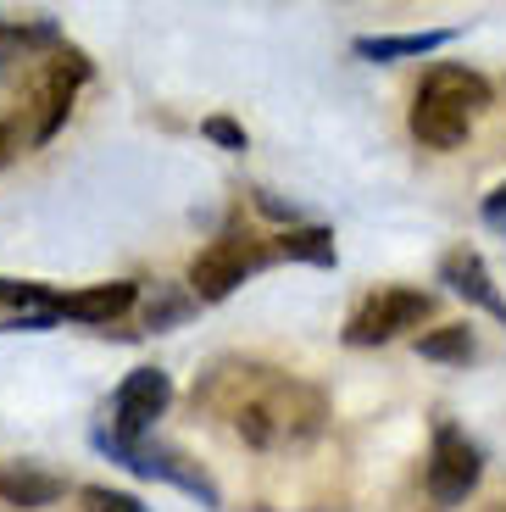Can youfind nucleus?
Returning a JSON list of instances; mask_svg holds the SVG:
<instances>
[{
	"label": "nucleus",
	"instance_id": "6ab92c4d",
	"mask_svg": "<svg viewBox=\"0 0 506 512\" xmlns=\"http://www.w3.org/2000/svg\"><path fill=\"white\" fill-rule=\"evenodd\" d=\"M12 156H17V134H12L6 123H0V167L12 162Z\"/></svg>",
	"mask_w": 506,
	"mask_h": 512
},
{
	"label": "nucleus",
	"instance_id": "f03ea898",
	"mask_svg": "<svg viewBox=\"0 0 506 512\" xmlns=\"http://www.w3.org/2000/svg\"><path fill=\"white\" fill-rule=\"evenodd\" d=\"M490 106V78L473 73L462 62H440L429 67V78L412 95V140L429 145V151H456V145L473 134V123Z\"/></svg>",
	"mask_w": 506,
	"mask_h": 512
},
{
	"label": "nucleus",
	"instance_id": "7ed1b4c3",
	"mask_svg": "<svg viewBox=\"0 0 506 512\" xmlns=\"http://www.w3.org/2000/svg\"><path fill=\"white\" fill-rule=\"evenodd\" d=\"M267 262H273V251H267L262 240L228 229L190 262V295L195 301H228V295L240 290L245 279H256Z\"/></svg>",
	"mask_w": 506,
	"mask_h": 512
},
{
	"label": "nucleus",
	"instance_id": "423d86ee",
	"mask_svg": "<svg viewBox=\"0 0 506 512\" xmlns=\"http://www.w3.org/2000/svg\"><path fill=\"white\" fill-rule=\"evenodd\" d=\"M95 446L106 451V457H117L128 468V474H140V479H167V485H178V490H190V496H201L206 507H217V485L195 468V462H184L178 451H167V446H151V440H117V435H95Z\"/></svg>",
	"mask_w": 506,
	"mask_h": 512
},
{
	"label": "nucleus",
	"instance_id": "f3484780",
	"mask_svg": "<svg viewBox=\"0 0 506 512\" xmlns=\"http://www.w3.org/2000/svg\"><path fill=\"white\" fill-rule=\"evenodd\" d=\"M201 134H206L212 145H223V151H245V128L234 123V117H206Z\"/></svg>",
	"mask_w": 506,
	"mask_h": 512
},
{
	"label": "nucleus",
	"instance_id": "6e6552de",
	"mask_svg": "<svg viewBox=\"0 0 506 512\" xmlns=\"http://www.w3.org/2000/svg\"><path fill=\"white\" fill-rule=\"evenodd\" d=\"M89 78V62L84 51H51V67H45V78H39V123H34V145H45L56 134V128L67 123V112H73L78 90H84Z\"/></svg>",
	"mask_w": 506,
	"mask_h": 512
},
{
	"label": "nucleus",
	"instance_id": "a211bd4d",
	"mask_svg": "<svg viewBox=\"0 0 506 512\" xmlns=\"http://www.w3.org/2000/svg\"><path fill=\"white\" fill-rule=\"evenodd\" d=\"M479 218H484V229L506 234V184H495V190L484 195V206H479Z\"/></svg>",
	"mask_w": 506,
	"mask_h": 512
},
{
	"label": "nucleus",
	"instance_id": "1a4fd4ad",
	"mask_svg": "<svg viewBox=\"0 0 506 512\" xmlns=\"http://www.w3.org/2000/svg\"><path fill=\"white\" fill-rule=\"evenodd\" d=\"M140 301L134 279H112V284H89V290H51V323L73 318V323H112Z\"/></svg>",
	"mask_w": 506,
	"mask_h": 512
},
{
	"label": "nucleus",
	"instance_id": "f8f14e48",
	"mask_svg": "<svg viewBox=\"0 0 506 512\" xmlns=\"http://www.w3.org/2000/svg\"><path fill=\"white\" fill-rule=\"evenodd\" d=\"M34 51H62L56 23H12V17H0V73H12Z\"/></svg>",
	"mask_w": 506,
	"mask_h": 512
},
{
	"label": "nucleus",
	"instance_id": "2eb2a0df",
	"mask_svg": "<svg viewBox=\"0 0 506 512\" xmlns=\"http://www.w3.org/2000/svg\"><path fill=\"white\" fill-rule=\"evenodd\" d=\"M418 351H423L429 362H456V368H468L479 346H473V329H468V323H445V329L423 334Z\"/></svg>",
	"mask_w": 506,
	"mask_h": 512
},
{
	"label": "nucleus",
	"instance_id": "9b49d317",
	"mask_svg": "<svg viewBox=\"0 0 506 512\" xmlns=\"http://www.w3.org/2000/svg\"><path fill=\"white\" fill-rule=\"evenodd\" d=\"M456 28H423V34H362L356 39V56L367 62H406V56H429L440 45H451Z\"/></svg>",
	"mask_w": 506,
	"mask_h": 512
},
{
	"label": "nucleus",
	"instance_id": "39448f33",
	"mask_svg": "<svg viewBox=\"0 0 506 512\" xmlns=\"http://www.w3.org/2000/svg\"><path fill=\"white\" fill-rule=\"evenodd\" d=\"M479 479H484V451L473 446L456 423H440V429H434V446H429V462H423L429 501L434 507H462V501L479 490Z\"/></svg>",
	"mask_w": 506,
	"mask_h": 512
},
{
	"label": "nucleus",
	"instance_id": "9d476101",
	"mask_svg": "<svg viewBox=\"0 0 506 512\" xmlns=\"http://www.w3.org/2000/svg\"><path fill=\"white\" fill-rule=\"evenodd\" d=\"M440 284H445L451 295H462L468 307H479L484 318L506 323V295L495 290V279H490V268H484L479 251H468V245L445 251V256H440Z\"/></svg>",
	"mask_w": 506,
	"mask_h": 512
},
{
	"label": "nucleus",
	"instance_id": "0eeeda50",
	"mask_svg": "<svg viewBox=\"0 0 506 512\" xmlns=\"http://www.w3.org/2000/svg\"><path fill=\"white\" fill-rule=\"evenodd\" d=\"M167 401H173V379H167L162 368H134L123 384H117L112 429H106V435H117V440H151V429H156V418L167 412Z\"/></svg>",
	"mask_w": 506,
	"mask_h": 512
},
{
	"label": "nucleus",
	"instance_id": "20e7f679",
	"mask_svg": "<svg viewBox=\"0 0 506 512\" xmlns=\"http://www.w3.org/2000/svg\"><path fill=\"white\" fill-rule=\"evenodd\" d=\"M434 312L429 290H406V284H384L345 318V346H390L406 329H418Z\"/></svg>",
	"mask_w": 506,
	"mask_h": 512
},
{
	"label": "nucleus",
	"instance_id": "dca6fc26",
	"mask_svg": "<svg viewBox=\"0 0 506 512\" xmlns=\"http://www.w3.org/2000/svg\"><path fill=\"white\" fill-rule=\"evenodd\" d=\"M84 512H145L140 496H128V490H112V485H84L78 490Z\"/></svg>",
	"mask_w": 506,
	"mask_h": 512
},
{
	"label": "nucleus",
	"instance_id": "ddd939ff",
	"mask_svg": "<svg viewBox=\"0 0 506 512\" xmlns=\"http://www.w3.org/2000/svg\"><path fill=\"white\" fill-rule=\"evenodd\" d=\"M267 251H273V256H290V262H312V268H334V262H340V251H334V234L317 229V223L273 234V245H267Z\"/></svg>",
	"mask_w": 506,
	"mask_h": 512
},
{
	"label": "nucleus",
	"instance_id": "4468645a",
	"mask_svg": "<svg viewBox=\"0 0 506 512\" xmlns=\"http://www.w3.org/2000/svg\"><path fill=\"white\" fill-rule=\"evenodd\" d=\"M62 479L51 474H34V468H0V496L12 501V507H51L62 496Z\"/></svg>",
	"mask_w": 506,
	"mask_h": 512
},
{
	"label": "nucleus",
	"instance_id": "f257e3e1",
	"mask_svg": "<svg viewBox=\"0 0 506 512\" xmlns=\"http://www.w3.org/2000/svg\"><path fill=\"white\" fill-rule=\"evenodd\" d=\"M195 396L223 412L228 429L256 451L301 446L329 418L323 396L306 379H290L279 368H256V362H223V368H212V379Z\"/></svg>",
	"mask_w": 506,
	"mask_h": 512
}]
</instances>
